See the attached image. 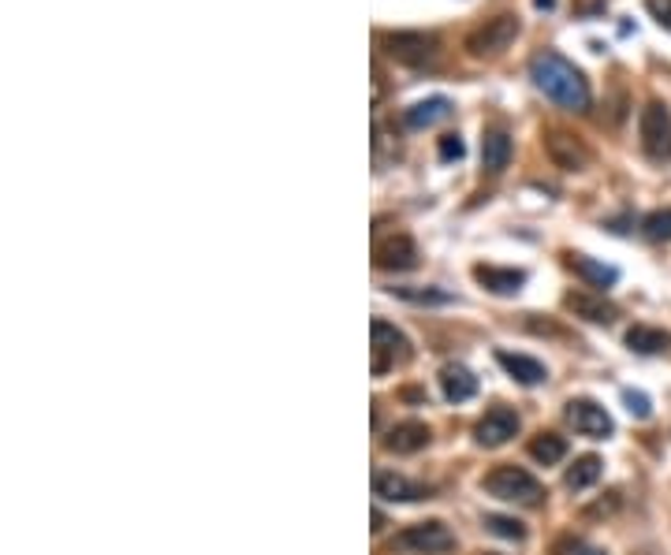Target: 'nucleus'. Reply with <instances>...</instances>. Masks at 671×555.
<instances>
[{"mask_svg":"<svg viewBox=\"0 0 671 555\" xmlns=\"http://www.w3.org/2000/svg\"><path fill=\"white\" fill-rule=\"evenodd\" d=\"M627 407H630V414H638V418H649V399H646V395H634V392H627Z\"/></svg>","mask_w":671,"mask_h":555,"instance_id":"c756f323","label":"nucleus"},{"mask_svg":"<svg viewBox=\"0 0 671 555\" xmlns=\"http://www.w3.org/2000/svg\"><path fill=\"white\" fill-rule=\"evenodd\" d=\"M642 232L649 235V239H671V209H657L649 213V217L642 220Z\"/></svg>","mask_w":671,"mask_h":555,"instance_id":"b1692460","label":"nucleus"},{"mask_svg":"<svg viewBox=\"0 0 671 555\" xmlns=\"http://www.w3.org/2000/svg\"><path fill=\"white\" fill-rule=\"evenodd\" d=\"M567 421L575 425V433L578 436H589V440H605V436H612V414L597 403V399H571L567 403Z\"/></svg>","mask_w":671,"mask_h":555,"instance_id":"6e6552de","label":"nucleus"},{"mask_svg":"<svg viewBox=\"0 0 671 555\" xmlns=\"http://www.w3.org/2000/svg\"><path fill=\"white\" fill-rule=\"evenodd\" d=\"M515 433H518V414H515L512 407L485 410V418L474 425V440L482 448H504Z\"/></svg>","mask_w":671,"mask_h":555,"instance_id":"9b49d317","label":"nucleus"},{"mask_svg":"<svg viewBox=\"0 0 671 555\" xmlns=\"http://www.w3.org/2000/svg\"><path fill=\"white\" fill-rule=\"evenodd\" d=\"M452 105H447V97H430V101H419V105H411L403 112V123L411 131H422V127H433L436 120H444Z\"/></svg>","mask_w":671,"mask_h":555,"instance_id":"412c9836","label":"nucleus"},{"mask_svg":"<svg viewBox=\"0 0 671 555\" xmlns=\"http://www.w3.org/2000/svg\"><path fill=\"white\" fill-rule=\"evenodd\" d=\"M485 526H489L496 537H507V541H523L526 530L518 526L515 518H504V515H485Z\"/></svg>","mask_w":671,"mask_h":555,"instance_id":"a878e982","label":"nucleus"},{"mask_svg":"<svg viewBox=\"0 0 671 555\" xmlns=\"http://www.w3.org/2000/svg\"><path fill=\"white\" fill-rule=\"evenodd\" d=\"M530 79H534V86L541 90L548 101H556L559 109H567V112H586L589 109L586 75L571 64V60L553 53V49H545V53H537L530 60Z\"/></svg>","mask_w":671,"mask_h":555,"instance_id":"f257e3e1","label":"nucleus"},{"mask_svg":"<svg viewBox=\"0 0 671 555\" xmlns=\"http://www.w3.org/2000/svg\"><path fill=\"white\" fill-rule=\"evenodd\" d=\"M419 258H422L419 246H414L411 235H403V232L389 235V239H378V246H373V265H378V269H389V273L414 269Z\"/></svg>","mask_w":671,"mask_h":555,"instance_id":"9d476101","label":"nucleus"},{"mask_svg":"<svg viewBox=\"0 0 671 555\" xmlns=\"http://www.w3.org/2000/svg\"><path fill=\"white\" fill-rule=\"evenodd\" d=\"M518 38V19L515 16H496V19H485L482 27H474L466 34V53L477 56V60H489V56H500L512 49V41Z\"/></svg>","mask_w":671,"mask_h":555,"instance_id":"20e7f679","label":"nucleus"},{"mask_svg":"<svg viewBox=\"0 0 671 555\" xmlns=\"http://www.w3.org/2000/svg\"><path fill=\"white\" fill-rule=\"evenodd\" d=\"M512 153H515V146L504 127H489L482 135V168L489 172V176H500L507 164H512Z\"/></svg>","mask_w":671,"mask_h":555,"instance_id":"4468645a","label":"nucleus"},{"mask_svg":"<svg viewBox=\"0 0 671 555\" xmlns=\"http://www.w3.org/2000/svg\"><path fill=\"white\" fill-rule=\"evenodd\" d=\"M601 470H605L601 459H597V455H582V459H575L571 470H567L564 485L571 489V492H586L589 485H597V481H601Z\"/></svg>","mask_w":671,"mask_h":555,"instance_id":"4be33fe9","label":"nucleus"},{"mask_svg":"<svg viewBox=\"0 0 671 555\" xmlns=\"http://www.w3.org/2000/svg\"><path fill=\"white\" fill-rule=\"evenodd\" d=\"M496 362L504 366V373L512 377V380H518V384H526V388H534V384H541V380L548 377V369L537 362V358H530V354H518V351H496Z\"/></svg>","mask_w":671,"mask_h":555,"instance_id":"dca6fc26","label":"nucleus"},{"mask_svg":"<svg viewBox=\"0 0 671 555\" xmlns=\"http://www.w3.org/2000/svg\"><path fill=\"white\" fill-rule=\"evenodd\" d=\"M482 489L489 492V496L504 500V503H518V507H537V503L545 500L541 481H537L530 470L512 466V462H507V466L489 470L485 481H482Z\"/></svg>","mask_w":671,"mask_h":555,"instance_id":"f03ea898","label":"nucleus"},{"mask_svg":"<svg viewBox=\"0 0 671 555\" xmlns=\"http://www.w3.org/2000/svg\"><path fill=\"white\" fill-rule=\"evenodd\" d=\"M545 153H548V161L564 172H586V164H589L586 142L571 135V131H559V127L545 131Z\"/></svg>","mask_w":671,"mask_h":555,"instance_id":"1a4fd4ad","label":"nucleus"},{"mask_svg":"<svg viewBox=\"0 0 671 555\" xmlns=\"http://www.w3.org/2000/svg\"><path fill=\"white\" fill-rule=\"evenodd\" d=\"M646 8H649V16H653L660 27L671 30V0H646Z\"/></svg>","mask_w":671,"mask_h":555,"instance_id":"cd10ccee","label":"nucleus"},{"mask_svg":"<svg viewBox=\"0 0 671 555\" xmlns=\"http://www.w3.org/2000/svg\"><path fill=\"white\" fill-rule=\"evenodd\" d=\"M556 552H559V555H601V552L586 548L582 541H559V544H556Z\"/></svg>","mask_w":671,"mask_h":555,"instance_id":"c85d7f7f","label":"nucleus"},{"mask_svg":"<svg viewBox=\"0 0 671 555\" xmlns=\"http://www.w3.org/2000/svg\"><path fill=\"white\" fill-rule=\"evenodd\" d=\"M571 269L582 276V280L589 284V287H597V291H608V287L616 284V269L612 265H601V261H593V258H586V254H571Z\"/></svg>","mask_w":671,"mask_h":555,"instance_id":"aec40b11","label":"nucleus"},{"mask_svg":"<svg viewBox=\"0 0 671 555\" xmlns=\"http://www.w3.org/2000/svg\"><path fill=\"white\" fill-rule=\"evenodd\" d=\"M567 310H571L575 317H586V321H593V325H612L619 317V310L608 302L605 295H586V291L567 295Z\"/></svg>","mask_w":671,"mask_h":555,"instance_id":"2eb2a0df","label":"nucleus"},{"mask_svg":"<svg viewBox=\"0 0 671 555\" xmlns=\"http://www.w3.org/2000/svg\"><path fill=\"white\" fill-rule=\"evenodd\" d=\"M474 280L493 295H518L526 284V273L523 269H496V265H477Z\"/></svg>","mask_w":671,"mask_h":555,"instance_id":"f3484780","label":"nucleus"},{"mask_svg":"<svg viewBox=\"0 0 671 555\" xmlns=\"http://www.w3.org/2000/svg\"><path fill=\"white\" fill-rule=\"evenodd\" d=\"M430 425L425 421H400V425H392L389 433H384V448L392 451V455H414V451L430 448Z\"/></svg>","mask_w":671,"mask_h":555,"instance_id":"f8f14e48","label":"nucleus"},{"mask_svg":"<svg viewBox=\"0 0 671 555\" xmlns=\"http://www.w3.org/2000/svg\"><path fill=\"white\" fill-rule=\"evenodd\" d=\"M436 153H441V161H463V138L460 135H444L441 142H436Z\"/></svg>","mask_w":671,"mask_h":555,"instance_id":"bb28decb","label":"nucleus"},{"mask_svg":"<svg viewBox=\"0 0 671 555\" xmlns=\"http://www.w3.org/2000/svg\"><path fill=\"white\" fill-rule=\"evenodd\" d=\"M441 392L447 403H466V399L477 395V377L466 366H444L441 369Z\"/></svg>","mask_w":671,"mask_h":555,"instance_id":"a211bd4d","label":"nucleus"},{"mask_svg":"<svg viewBox=\"0 0 671 555\" xmlns=\"http://www.w3.org/2000/svg\"><path fill=\"white\" fill-rule=\"evenodd\" d=\"M534 4H537V8H553L556 0H534Z\"/></svg>","mask_w":671,"mask_h":555,"instance_id":"7c9ffc66","label":"nucleus"},{"mask_svg":"<svg viewBox=\"0 0 671 555\" xmlns=\"http://www.w3.org/2000/svg\"><path fill=\"white\" fill-rule=\"evenodd\" d=\"M370 332H373V373L378 377L389 373L395 362H406V358H411V343H406V336L395 325L378 317V321L370 325Z\"/></svg>","mask_w":671,"mask_h":555,"instance_id":"0eeeda50","label":"nucleus"},{"mask_svg":"<svg viewBox=\"0 0 671 555\" xmlns=\"http://www.w3.org/2000/svg\"><path fill=\"white\" fill-rule=\"evenodd\" d=\"M638 131H642V150L649 161L664 164L671 161V112L668 105H660V101H649L642 109V116H638Z\"/></svg>","mask_w":671,"mask_h":555,"instance_id":"39448f33","label":"nucleus"},{"mask_svg":"<svg viewBox=\"0 0 671 555\" xmlns=\"http://www.w3.org/2000/svg\"><path fill=\"white\" fill-rule=\"evenodd\" d=\"M373 496L392 500V503H414L430 496V489L419 485V481H406L403 474H392V470H378V474H373Z\"/></svg>","mask_w":671,"mask_h":555,"instance_id":"ddd939ff","label":"nucleus"},{"mask_svg":"<svg viewBox=\"0 0 671 555\" xmlns=\"http://www.w3.org/2000/svg\"><path fill=\"white\" fill-rule=\"evenodd\" d=\"M627 347L638 354H660L671 347V332H664V328H653V325H634L627 332Z\"/></svg>","mask_w":671,"mask_h":555,"instance_id":"6ab92c4d","label":"nucleus"},{"mask_svg":"<svg viewBox=\"0 0 671 555\" xmlns=\"http://www.w3.org/2000/svg\"><path fill=\"white\" fill-rule=\"evenodd\" d=\"M381 45L395 64H406V68H422L436 56V38L422 34V30H395V34L381 38Z\"/></svg>","mask_w":671,"mask_h":555,"instance_id":"423d86ee","label":"nucleus"},{"mask_svg":"<svg viewBox=\"0 0 671 555\" xmlns=\"http://www.w3.org/2000/svg\"><path fill=\"white\" fill-rule=\"evenodd\" d=\"M389 548L400 555H441L455 548V537L444 522H419V526H406L395 533Z\"/></svg>","mask_w":671,"mask_h":555,"instance_id":"7ed1b4c3","label":"nucleus"},{"mask_svg":"<svg viewBox=\"0 0 671 555\" xmlns=\"http://www.w3.org/2000/svg\"><path fill=\"white\" fill-rule=\"evenodd\" d=\"M564 455H567V440L559 433H537L530 440V459H537L541 466H556Z\"/></svg>","mask_w":671,"mask_h":555,"instance_id":"5701e85b","label":"nucleus"},{"mask_svg":"<svg viewBox=\"0 0 671 555\" xmlns=\"http://www.w3.org/2000/svg\"><path fill=\"white\" fill-rule=\"evenodd\" d=\"M395 295L400 298H406V302H433V306H441V302H452V295L447 291H430V287H392Z\"/></svg>","mask_w":671,"mask_h":555,"instance_id":"393cba45","label":"nucleus"}]
</instances>
